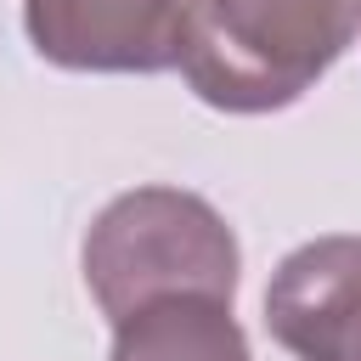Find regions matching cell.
Instances as JSON below:
<instances>
[{
    "instance_id": "5b68a950",
    "label": "cell",
    "mask_w": 361,
    "mask_h": 361,
    "mask_svg": "<svg viewBox=\"0 0 361 361\" xmlns=\"http://www.w3.org/2000/svg\"><path fill=\"white\" fill-rule=\"evenodd\" d=\"M113 361H254L226 299L175 293L113 322Z\"/></svg>"
},
{
    "instance_id": "277c9868",
    "label": "cell",
    "mask_w": 361,
    "mask_h": 361,
    "mask_svg": "<svg viewBox=\"0 0 361 361\" xmlns=\"http://www.w3.org/2000/svg\"><path fill=\"white\" fill-rule=\"evenodd\" d=\"M28 39L73 73H164L175 68L180 0H23Z\"/></svg>"
},
{
    "instance_id": "3957f363",
    "label": "cell",
    "mask_w": 361,
    "mask_h": 361,
    "mask_svg": "<svg viewBox=\"0 0 361 361\" xmlns=\"http://www.w3.org/2000/svg\"><path fill=\"white\" fill-rule=\"evenodd\" d=\"M265 327L299 361H361V237L299 243L271 271Z\"/></svg>"
},
{
    "instance_id": "7a4b0ae2",
    "label": "cell",
    "mask_w": 361,
    "mask_h": 361,
    "mask_svg": "<svg viewBox=\"0 0 361 361\" xmlns=\"http://www.w3.org/2000/svg\"><path fill=\"white\" fill-rule=\"evenodd\" d=\"M79 265L102 316L124 322L130 310L175 293H203L231 305L243 254L226 214L209 197L180 186H135L118 192L90 220Z\"/></svg>"
},
{
    "instance_id": "6da1fadb",
    "label": "cell",
    "mask_w": 361,
    "mask_h": 361,
    "mask_svg": "<svg viewBox=\"0 0 361 361\" xmlns=\"http://www.w3.org/2000/svg\"><path fill=\"white\" fill-rule=\"evenodd\" d=\"M361 34V0H180L175 68L220 113L299 102Z\"/></svg>"
}]
</instances>
